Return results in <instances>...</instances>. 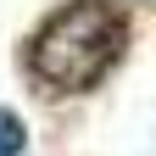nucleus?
Instances as JSON below:
<instances>
[{"instance_id":"1","label":"nucleus","mask_w":156,"mask_h":156,"mask_svg":"<svg viewBox=\"0 0 156 156\" xmlns=\"http://www.w3.org/2000/svg\"><path fill=\"white\" fill-rule=\"evenodd\" d=\"M123 45H128V23H123L117 6H106V0H73L67 11H56L34 34L28 73L56 95H78V89H95L117 67Z\"/></svg>"},{"instance_id":"2","label":"nucleus","mask_w":156,"mask_h":156,"mask_svg":"<svg viewBox=\"0 0 156 156\" xmlns=\"http://www.w3.org/2000/svg\"><path fill=\"white\" fill-rule=\"evenodd\" d=\"M23 140H28V134H23V123H17V117L0 106V156H23Z\"/></svg>"}]
</instances>
